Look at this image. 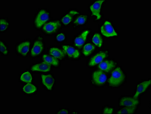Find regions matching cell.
I'll list each match as a JSON object with an SVG mask.
<instances>
[{
	"label": "cell",
	"mask_w": 151,
	"mask_h": 114,
	"mask_svg": "<svg viewBox=\"0 0 151 114\" xmlns=\"http://www.w3.org/2000/svg\"><path fill=\"white\" fill-rule=\"evenodd\" d=\"M124 79L125 75L122 70L120 67H117L112 71L109 79V84L112 87H118L122 84Z\"/></svg>",
	"instance_id": "obj_1"
},
{
	"label": "cell",
	"mask_w": 151,
	"mask_h": 114,
	"mask_svg": "<svg viewBox=\"0 0 151 114\" xmlns=\"http://www.w3.org/2000/svg\"><path fill=\"white\" fill-rule=\"evenodd\" d=\"M50 18V14L45 10H42L38 13L35 18V25L36 27L40 28Z\"/></svg>",
	"instance_id": "obj_2"
},
{
	"label": "cell",
	"mask_w": 151,
	"mask_h": 114,
	"mask_svg": "<svg viewBox=\"0 0 151 114\" xmlns=\"http://www.w3.org/2000/svg\"><path fill=\"white\" fill-rule=\"evenodd\" d=\"M139 101L136 98L132 97L124 96L119 99V105L120 107H131L137 105Z\"/></svg>",
	"instance_id": "obj_3"
},
{
	"label": "cell",
	"mask_w": 151,
	"mask_h": 114,
	"mask_svg": "<svg viewBox=\"0 0 151 114\" xmlns=\"http://www.w3.org/2000/svg\"><path fill=\"white\" fill-rule=\"evenodd\" d=\"M101 34L106 37H111L117 36V33L115 31L111 23L106 21L101 28Z\"/></svg>",
	"instance_id": "obj_4"
},
{
	"label": "cell",
	"mask_w": 151,
	"mask_h": 114,
	"mask_svg": "<svg viewBox=\"0 0 151 114\" xmlns=\"http://www.w3.org/2000/svg\"><path fill=\"white\" fill-rule=\"evenodd\" d=\"M92 79L94 84L100 86L105 83L107 80V77L103 71H96L93 74Z\"/></svg>",
	"instance_id": "obj_5"
},
{
	"label": "cell",
	"mask_w": 151,
	"mask_h": 114,
	"mask_svg": "<svg viewBox=\"0 0 151 114\" xmlns=\"http://www.w3.org/2000/svg\"><path fill=\"white\" fill-rule=\"evenodd\" d=\"M60 26V23L59 21H52L45 25L43 30L47 34H52L55 32Z\"/></svg>",
	"instance_id": "obj_6"
},
{
	"label": "cell",
	"mask_w": 151,
	"mask_h": 114,
	"mask_svg": "<svg viewBox=\"0 0 151 114\" xmlns=\"http://www.w3.org/2000/svg\"><path fill=\"white\" fill-rule=\"evenodd\" d=\"M44 48V45L42 40H37L34 42V46L32 49L31 54L33 57L39 55L42 52Z\"/></svg>",
	"instance_id": "obj_7"
},
{
	"label": "cell",
	"mask_w": 151,
	"mask_h": 114,
	"mask_svg": "<svg viewBox=\"0 0 151 114\" xmlns=\"http://www.w3.org/2000/svg\"><path fill=\"white\" fill-rule=\"evenodd\" d=\"M107 53L106 52H100L95 54L92 57L89 62V66H93L98 63H101L107 56Z\"/></svg>",
	"instance_id": "obj_8"
},
{
	"label": "cell",
	"mask_w": 151,
	"mask_h": 114,
	"mask_svg": "<svg viewBox=\"0 0 151 114\" xmlns=\"http://www.w3.org/2000/svg\"><path fill=\"white\" fill-rule=\"evenodd\" d=\"M104 2V1H98L92 4L90 6V9L93 15L97 17L98 19H100L101 18L100 14L102 4Z\"/></svg>",
	"instance_id": "obj_9"
},
{
	"label": "cell",
	"mask_w": 151,
	"mask_h": 114,
	"mask_svg": "<svg viewBox=\"0 0 151 114\" xmlns=\"http://www.w3.org/2000/svg\"><path fill=\"white\" fill-rule=\"evenodd\" d=\"M51 66L49 63L46 62L37 63L33 66L31 68L32 71H34L47 72L51 70Z\"/></svg>",
	"instance_id": "obj_10"
},
{
	"label": "cell",
	"mask_w": 151,
	"mask_h": 114,
	"mask_svg": "<svg viewBox=\"0 0 151 114\" xmlns=\"http://www.w3.org/2000/svg\"><path fill=\"white\" fill-rule=\"evenodd\" d=\"M42 82L44 85L47 89L51 90L52 88L54 83L53 77L51 75H42Z\"/></svg>",
	"instance_id": "obj_11"
},
{
	"label": "cell",
	"mask_w": 151,
	"mask_h": 114,
	"mask_svg": "<svg viewBox=\"0 0 151 114\" xmlns=\"http://www.w3.org/2000/svg\"><path fill=\"white\" fill-rule=\"evenodd\" d=\"M62 47L65 52L70 58L76 59L78 58L80 56L79 52L72 46L64 45Z\"/></svg>",
	"instance_id": "obj_12"
},
{
	"label": "cell",
	"mask_w": 151,
	"mask_h": 114,
	"mask_svg": "<svg viewBox=\"0 0 151 114\" xmlns=\"http://www.w3.org/2000/svg\"><path fill=\"white\" fill-rule=\"evenodd\" d=\"M30 45V43L29 41L22 42L17 46V51L21 55L25 56L28 53Z\"/></svg>",
	"instance_id": "obj_13"
},
{
	"label": "cell",
	"mask_w": 151,
	"mask_h": 114,
	"mask_svg": "<svg viewBox=\"0 0 151 114\" xmlns=\"http://www.w3.org/2000/svg\"><path fill=\"white\" fill-rule=\"evenodd\" d=\"M89 33V31L88 30H85L76 38L74 40L75 45L79 47L83 46L86 40L87 37Z\"/></svg>",
	"instance_id": "obj_14"
},
{
	"label": "cell",
	"mask_w": 151,
	"mask_h": 114,
	"mask_svg": "<svg viewBox=\"0 0 151 114\" xmlns=\"http://www.w3.org/2000/svg\"><path fill=\"white\" fill-rule=\"evenodd\" d=\"M150 83L151 80L150 79L149 80L146 81L142 82V83L138 84L137 89H136V92H135L134 97L136 98L140 94L144 92L147 88V87H149L150 85Z\"/></svg>",
	"instance_id": "obj_15"
},
{
	"label": "cell",
	"mask_w": 151,
	"mask_h": 114,
	"mask_svg": "<svg viewBox=\"0 0 151 114\" xmlns=\"http://www.w3.org/2000/svg\"><path fill=\"white\" fill-rule=\"evenodd\" d=\"M116 66L115 62L112 60H107L99 64V68L102 71L109 72Z\"/></svg>",
	"instance_id": "obj_16"
},
{
	"label": "cell",
	"mask_w": 151,
	"mask_h": 114,
	"mask_svg": "<svg viewBox=\"0 0 151 114\" xmlns=\"http://www.w3.org/2000/svg\"><path fill=\"white\" fill-rule=\"evenodd\" d=\"M78 14V12L75 10H71L65 15L62 19V23L65 25H68L71 22L73 17L76 14Z\"/></svg>",
	"instance_id": "obj_17"
},
{
	"label": "cell",
	"mask_w": 151,
	"mask_h": 114,
	"mask_svg": "<svg viewBox=\"0 0 151 114\" xmlns=\"http://www.w3.org/2000/svg\"><path fill=\"white\" fill-rule=\"evenodd\" d=\"M50 54L54 58L58 59H62L65 57V54L63 52L58 48H51L50 49Z\"/></svg>",
	"instance_id": "obj_18"
},
{
	"label": "cell",
	"mask_w": 151,
	"mask_h": 114,
	"mask_svg": "<svg viewBox=\"0 0 151 114\" xmlns=\"http://www.w3.org/2000/svg\"><path fill=\"white\" fill-rule=\"evenodd\" d=\"M43 59L44 61L49 64L52 65L58 66L59 65V62L54 57L50 56L45 54L43 56Z\"/></svg>",
	"instance_id": "obj_19"
},
{
	"label": "cell",
	"mask_w": 151,
	"mask_h": 114,
	"mask_svg": "<svg viewBox=\"0 0 151 114\" xmlns=\"http://www.w3.org/2000/svg\"><path fill=\"white\" fill-rule=\"evenodd\" d=\"M136 106L131 107H125L124 108L119 110L116 112L117 114H133L134 113L136 109Z\"/></svg>",
	"instance_id": "obj_20"
},
{
	"label": "cell",
	"mask_w": 151,
	"mask_h": 114,
	"mask_svg": "<svg viewBox=\"0 0 151 114\" xmlns=\"http://www.w3.org/2000/svg\"><path fill=\"white\" fill-rule=\"evenodd\" d=\"M95 49L94 46L91 43H88L84 46L83 53L85 56H88L93 52Z\"/></svg>",
	"instance_id": "obj_21"
},
{
	"label": "cell",
	"mask_w": 151,
	"mask_h": 114,
	"mask_svg": "<svg viewBox=\"0 0 151 114\" xmlns=\"http://www.w3.org/2000/svg\"><path fill=\"white\" fill-rule=\"evenodd\" d=\"M92 40V42L99 47H101L102 45V38L100 34H95L93 35Z\"/></svg>",
	"instance_id": "obj_22"
},
{
	"label": "cell",
	"mask_w": 151,
	"mask_h": 114,
	"mask_svg": "<svg viewBox=\"0 0 151 114\" xmlns=\"http://www.w3.org/2000/svg\"><path fill=\"white\" fill-rule=\"evenodd\" d=\"M36 87L34 85L29 83L24 87L23 91L27 94H31L36 91Z\"/></svg>",
	"instance_id": "obj_23"
},
{
	"label": "cell",
	"mask_w": 151,
	"mask_h": 114,
	"mask_svg": "<svg viewBox=\"0 0 151 114\" xmlns=\"http://www.w3.org/2000/svg\"><path fill=\"white\" fill-rule=\"evenodd\" d=\"M22 81L26 83H31L32 81V77L31 74L29 71H26L22 74L20 78Z\"/></svg>",
	"instance_id": "obj_24"
},
{
	"label": "cell",
	"mask_w": 151,
	"mask_h": 114,
	"mask_svg": "<svg viewBox=\"0 0 151 114\" xmlns=\"http://www.w3.org/2000/svg\"><path fill=\"white\" fill-rule=\"evenodd\" d=\"M87 16L86 15L79 16L76 19L74 22V24L76 25H80L84 24L87 22Z\"/></svg>",
	"instance_id": "obj_25"
},
{
	"label": "cell",
	"mask_w": 151,
	"mask_h": 114,
	"mask_svg": "<svg viewBox=\"0 0 151 114\" xmlns=\"http://www.w3.org/2000/svg\"><path fill=\"white\" fill-rule=\"evenodd\" d=\"M1 31L3 32L7 30L9 26V23L4 19H1Z\"/></svg>",
	"instance_id": "obj_26"
},
{
	"label": "cell",
	"mask_w": 151,
	"mask_h": 114,
	"mask_svg": "<svg viewBox=\"0 0 151 114\" xmlns=\"http://www.w3.org/2000/svg\"><path fill=\"white\" fill-rule=\"evenodd\" d=\"M1 52L4 55H6L8 53V50L5 43L1 41Z\"/></svg>",
	"instance_id": "obj_27"
},
{
	"label": "cell",
	"mask_w": 151,
	"mask_h": 114,
	"mask_svg": "<svg viewBox=\"0 0 151 114\" xmlns=\"http://www.w3.org/2000/svg\"><path fill=\"white\" fill-rule=\"evenodd\" d=\"M114 111V109L111 107H106L103 110V114H112Z\"/></svg>",
	"instance_id": "obj_28"
},
{
	"label": "cell",
	"mask_w": 151,
	"mask_h": 114,
	"mask_svg": "<svg viewBox=\"0 0 151 114\" xmlns=\"http://www.w3.org/2000/svg\"><path fill=\"white\" fill-rule=\"evenodd\" d=\"M56 38L59 42H62L65 39V36L63 33H60L57 35Z\"/></svg>",
	"instance_id": "obj_29"
},
{
	"label": "cell",
	"mask_w": 151,
	"mask_h": 114,
	"mask_svg": "<svg viewBox=\"0 0 151 114\" xmlns=\"http://www.w3.org/2000/svg\"><path fill=\"white\" fill-rule=\"evenodd\" d=\"M68 113V111L67 109H62L58 111V114H67Z\"/></svg>",
	"instance_id": "obj_30"
}]
</instances>
